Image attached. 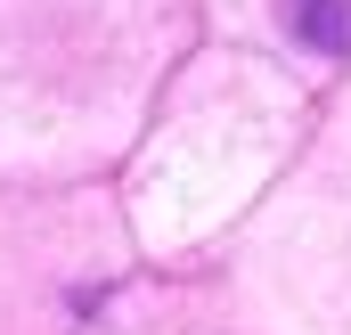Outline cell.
I'll return each instance as SVG.
<instances>
[{
	"label": "cell",
	"instance_id": "obj_1",
	"mask_svg": "<svg viewBox=\"0 0 351 335\" xmlns=\"http://www.w3.org/2000/svg\"><path fill=\"white\" fill-rule=\"evenodd\" d=\"M286 25H294L302 41H319L327 58H343V49H351V8H343V0H294Z\"/></svg>",
	"mask_w": 351,
	"mask_h": 335
}]
</instances>
